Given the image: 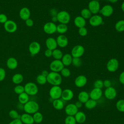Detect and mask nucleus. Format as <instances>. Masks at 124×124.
Returning a JSON list of instances; mask_svg holds the SVG:
<instances>
[{
    "instance_id": "1",
    "label": "nucleus",
    "mask_w": 124,
    "mask_h": 124,
    "mask_svg": "<svg viewBox=\"0 0 124 124\" xmlns=\"http://www.w3.org/2000/svg\"><path fill=\"white\" fill-rule=\"evenodd\" d=\"M47 82L53 86H59L62 82V76L58 72H50L46 77Z\"/></svg>"
},
{
    "instance_id": "2",
    "label": "nucleus",
    "mask_w": 124,
    "mask_h": 124,
    "mask_svg": "<svg viewBox=\"0 0 124 124\" xmlns=\"http://www.w3.org/2000/svg\"><path fill=\"white\" fill-rule=\"evenodd\" d=\"M39 106L37 102L35 101L30 100L24 105L23 109L26 113L28 114H34L37 112Z\"/></svg>"
},
{
    "instance_id": "3",
    "label": "nucleus",
    "mask_w": 124,
    "mask_h": 124,
    "mask_svg": "<svg viewBox=\"0 0 124 124\" xmlns=\"http://www.w3.org/2000/svg\"><path fill=\"white\" fill-rule=\"evenodd\" d=\"M24 87V92L29 95H34L38 93V88L37 86L33 82H30L26 83Z\"/></svg>"
},
{
    "instance_id": "4",
    "label": "nucleus",
    "mask_w": 124,
    "mask_h": 124,
    "mask_svg": "<svg viewBox=\"0 0 124 124\" xmlns=\"http://www.w3.org/2000/svg\"><path fill=\"white\" fill-rule=\"evenodd\" d=\"M56 17L57 21L62 24H67L70 20V15L66 11H61L58 12Z\"/></svg>"
},
{
    "instance_id": "5",
    "label": "nucleus",
    "mask_w": 124,
    "mask_h": 124,
    "mask_svg": "<svg viewBox=\"0 0 124 124\" xmlns=\"http://www.w3.org/2000/svg\"><path fill=\"white\" fill-rule=\"evenodd\" d=\"M62 89L60 86H53L49 90V94L50 98L53 100L61 97Z\"/></svg>"
},
{
    "instance_id": "6",
    "label": "nucleus",
    "mask_w": 124,
    "mask_h": 124,
    "mask_svg": "<svg viewBox=\"0 0 124 124\" xmlns=\"http://www.w3.org/2000/svg\"><path fill=\"white\" fill-rule=\"evenodd\" d=\"M64 65L60 60H54L51 62L49 65V68L51 71L55 72H59L64 67Z\"/></svg>"
},
{
    "instance_id": "7",
    "label": "nucleus",
    "mask_w": 124,
    "mask_h": 124,
    "mask_svg": "<svg viewBox=\"0 0 124 124\" xmlns=\"http://www.w3.org/2000/svg\"><path fill=\"white\" fill-rule=\"evenodd\" d=\"M84 51V47L82 45H78L72 48L71 55L73 58H80L83 55Z\"/></svg>"
},
{
    "instance_id": "8",
    "label": "nucleus",
    "mask_w": 124,
    "mask_h": 124,
    "mask_svg": "<svg viewBox=\"0 0 124 124\" xmlns=\"http://www.w3.org/2000/svg\"><path fill=\"white\" fill-rule=\"evenodd\" d=\"M88 9L92 14L96 15L100 12V5L98 1L92 0L90 1L88 4Z\"/></svg>"
},
{
    "instance_id": "9",
    "label": "nucleus",
    "mask_w": 124,
    "mask_h": 124,
    "mask_svg": "<svg viewBox=\"0 0 124 124\" xmlns=\"http://www.w3.org/2000/svg\"><path fill=\"white\" fill-rule=\"evenodd\" d=\"M118 60L115 58H111L108 60L107 63V69L110 72H115L119 67Z\"/></svg>"
},
{
    "instance_id": "10",
    "label": "nucleus",
    "mask_w": 124,
    "mask_h": 124,
    "mask_svg": "<svg viewBox=\"0 0 124 124\" xmlns=\"http://www.w3.org/2000/svg\"><path fill=\"white\" fill-rule=\"evenodd\" d=\"M43 30L46 33L52 34L57 31V26L54 22H48L44 25Z\"/></svg>"
},
{
    "instance_id": "11",
    "label": "nucleus",
    "mask_w": 124,
    "mask_h": 124,
    "mask_svg": "<svg viewBox=\"0 0 124 124\" xmlns=\"http://www.w3.org/2000/svg\"><path fill=\"white\" fill-rule=\"evenodd\" d=\"M4 28L5 30L8 32L13 33L16 31L17 26L16 23L14 21L12 20H8L4 24Z\"/></svg>"
},
{
    "instance_id": "12",
    "label": "nucleus",
    "mask_w": 124,
    "mask_h": 124,
    "mask_svg": "<svg viewBox=\"0 0 124 124\" xmlns=\"http://www.w3.org/2000/svg\"><path fill=\"white\" fill-rule=\"evenodd\" d=\"M89 23L93 27L99 26L103 23V18L99 15H94L89 18Z\"/></svg>"
},
{
    "instance_id": "13",
    "label": "nucleus",
    "mask_w": 124,
    "mask_h": 124,
    "mask_svg": "<svg viewBox=\"0 0 124 124\" xmlns=\"http://www.w3.org/2000/svg\"><path fill=\"white\" fill-rule=\"evenodd\" d=\"M41 49L40 44L36 41H33L30 43L29 46V50L32 56L35 55L39 53Z\"/></svg>"
},
{
    "instance_id": "14",
    "label": "nucleus",
    "mask_w": 124,
    "mask_h": 124,
    "mask_svg": "<svg viewBox=\"0 0 124 124\" xmlns=\"http://www.w3.org/2000/svg\"><path fill=\"white\" fill-rule=\"evenodd\" d=\"M78 109L75 104L70 103L66 106L64 110L67 116H75L78 112Z\"/></svg>"
},
{
    "instance_id": "15",
    "label": "nucleus",
    "mask_w": 124,
    "mask_h": 124,
    "mask_svg": "<svg viewBox=\"0 0 124 124\" xmlns=\"http://www.w3.org/2000/svg\"><path fill=\"white\" fill-rule=\"evenodd\" d=\"M104 95L106 98L109 100H112L115 98L117 95V91L116 89L110 86L108 88H106L104 92Z\"/></svg>"
},
{
    "instance_id": "16",
    "label": "nucleus",
    "mask_w": 124,
    "mask_h": 124,
    "mask_svg": "<svg viewBox=\"0 0 124 124\" xmlns=\"http://www.w3.org/2000/svg\"><path fill=\"white\" fill-rule=\"evenodd\" d=\"M101 15L105 17H108L113 13V8L109 4L105 5L100 10Z\"/></svg>"
},
{
    "instance_id": "17",
    "label": "nucleus",
    "mask_w": 124,
    "mask_h": 124,
    "mask_svg": "<svg viewBox=\"0 0 124 124\" xmlns=\"http://www.w3.org/2000/svg\"><path fill=\"white\" fill-rule=\"evenodd\" d=\"M102 94L103 92L102 89L94 88L90 93L89 97L91 99L96 101L102 97Z\"/></svg>"
},
{
    "instance_id": "18",
    "label": "nucleus",
    "mask_w": 124,
    "mask_h": 124,
    "mask_svg": "<svg viewBox=\"0 0 124 124\" xmlns=\"http://www.w3.org/2000/svg\"><path fill=\"white\" fill-rule=\"evenodd\" d=\"M87 82V78L84 75L78 76L75 79L74 83L76 86L78 88H81L84 86Z\"/></svg>"
},
{
    "instance_id": "19",
    "label": "nucleus",
    "mask_w": 124,
    "mask_h": 124,
    "mask_svg": "<svg viewBox=\"0 0 124 124\" xmlns=\"http://www.w3.org/2000/svg\"><path fill=\"white\" fill-rule=\"evenodd\" d=\"M56 40L58 46L60 47H65L68 44V38L64 34L59 35Z\"/></svg>"
},
{
    "instance_id": "20",
    "label": "nucleus",
    "mask_w": 124,
    "mask_h": 124,
    "mask_svg": "<svg viewBox=\"0 0 124 124\" xmlns=\"http://www.w3.org/2000/svg\"><path fill=\"white\" fill-rule=\"evenodd\" d=\"M31 11L30 9L26 7L22 8L19 13V16L20 18L23 20H26L27 19L30 18L31 16Z\"/></svg>"
},
{
    "instance_id": "21",
    "label": "nucleus",
    "mask_w": 124,
    "mask_h": 124,
    "mask_svg": "<svg viewBox=\"0 0 124 124\" xmlns=\"http://www.w3.org/2000/svg\"><path fill=\"white\" fill-rule=\"evenodd\" d=\"M74 97V93L70 89H65L62 91L61 97L64 101H69Z\"/></svg>"
},
{
    "instance_id": "22",
    "label": "nucleus",
    "mask_w": 124,
    "mask_h": 124,
    "mask_svg": "<svg viewBox=\"0 0 124 124\" xmlns=\"http://www.w3.org/2000/svg\"><path fill=\"white\" fill-rule=\"evenodd\" d=\"M46 46L47 49L53 50L58 46L56 40L53 37H48L46 40Z\"/></svg>"
},
{
    "instance_id": "23",
    "label": "nucleus",
    "mask_w": 124,
    "mask_h": 124,
    "mask_svg": "<svg viewBox=\"0 0 124 124\" xmlns=\"http://www.w3.org/2000/svg\"><path fill=\"white\" fill-rule=\"evenodd\" d=\"M20 119L22 123L24 124H33L34 123L32 116L27 113L22 114Z\"/></svg>"
},
{
    "instance_id": "24",
    "label": "nucleus",
    "mask_w": 124,
    "mask_h": 124,
    "mask_svg": "<svg viewBox=\"0 0 124 124\" xmlns=\"http://www.w3.org/2000/svg\"><path fill=\"white\" fill-rule=\"evenodd\" d=\"M6 65L9 69H15L17 67L18 62L15 58L10 57L6 61Z\"/></svg>"
},
{
    "instance_id": "25",
    "label": "nucleus",
    "mask_w": 124,
    "mask_h": 124,
    "mask_svg": "<svg viewBox=\"0 0 124 124\" xmlns=\"http://www.w3.org/2000/svg\"><path fill=\"white\" fill-rule=\"evenodd\" d=\"M74 23L77 27L80 28L85 27L86 25V20L85 19H84L81 16H77L75 18Z\"/></svg>"
},
{
    "instance_id": "26",
    "label": "nucleus",
    "mask_w": 124,
    "mask_h": 124,
    "mask_svg": "<svg viewBox=\"0 0 124 124\" xmlns=\"http://www.w3.org/2000/svg\"><path fill=\"white\" fill-rule=\"evenodd\" d=\"M73 57L70 54L66 53L63 55L62 58V62L64 66H69L72 64Z\"/></svg>"
},
{
    "instance_id": "27",
    "label": "nucleus",
    "mask_w": 124,
    "mask_h": 124,
    "mask_svg": "<svg viewBox=\"0 0 124 124\" xmlns=\"http://www.w3.org/2000/svg\"><path fill=\"white\" fill-rule=\"evenodd\" d=\"M76 121L77 123L79 124H82L85 122L86 120V116L85 114L81 111H78V112L74 116Z\"/></svg>"
},
{
    "instance_id": "28",
    "label": "nucleus",
    "mask_w": 124,
    "mask_h": 124,
    "mask_svg": "<svg viewBox=\"0 0 124 124\" xmlns=\"http://www.w3.org/2000/svg\"><path fill=\"white\" fill-rule=\"evenodd\" d=\"M78 100L82 102V103H85L89 99V94L86 91L80 92L78 95Z\"/></svg>"
},
{
    "instance_id": "29",
    "label": "nucleus",
    "mask_w": 124,
    "mask_h": 124,
    "mask_svg": "<svg viewBox=\"0 0 124 124\" xmlns=\"http://www.w3.org/2000/svg\"><path fill=\"white\" fill-rule=\"evenodd\" d=\"M52 105L54 108L57 110H61L64 107V103L61 99H57L53 100Z\"/></svg>"
},
{
    "instance_id": "30",
    "label": "nucleus",
    "mask_w": 124,
    "mask_h": 124,
    "mask_svg": "<svg viewBox=\"0 0 124 124\" xmlns=\"http://www.w3.org/2000/svg\"><path fill=\"white\" fill-rule=\"evenodd\" d=\"M24 79L23 76L20 73H16L13 75L12 80L13 82L15 84H19L21 83Z\"/></svg>"
},
{
    "instance_id": "31",
    "label": "nucleus",
    "mask_w": 124,
    "mask_h": 124,
    "mask_svg": "<svg viewBox=\"0 0 124 124\" xmlns=\"http://www.w3.org/2000/svg\"><path fill=\"white\" fill-rule=\"evenodd\" d=\"M18 99L20 104L24 105L29 101V96L27 93L24 92L18 95Z\"/></svg>"
},
{
    "instance_id": "32",
    "label": "nucleus",
    "mask_w": 124,
    "mask_h": 124,
    "mask_svg": "<svg viewBox=\"0 0 124 124\" xmlns=\"http://www.w3.org/2000/svg\"><path fill=\"white\" fill-rule=\"evenodd\" d=\"M84 104L85 108L88 109H93L96 106L97 104L96 100L92 99H89L88 100L87 102H86Z\"/></svg>"
},
{
    "instance_id": "33",
    "label": "nucleus",
    "mask_w": 124,
    "mask_h": 124,
    "mask_svg": "<svg viewBox=\"0 0 124 124\" xmlns=\"http://www.w3.org/2000/svg\"><path fill=\"white\" fill-rule=\"evenodd\" d=\"M68 30V26L66 24L60 23L57 26V31L61 34L65 33Z\"/></svg>"
},
{
    "instance_id": "34",
    "label": "nucleus",
    "mask_w": 124,
    "mask_h": 124,
    "mask_svg": "<svg viewBox=\"0 0 124 124\" xmlns=\"http://www.w3.org/2000/svg\"><path fill=\"white\" fill-rule=\"evenodd\" d=\"M55 60H61L63 56V53L62 51L59 49H55L52 50V56Z\"/></svg>"
},
{
    "instance_id": "35",
    "label": "nucleus",
    "mask_w": 124,
    "mask_h": 124,
    "mask_svg": "<svg viewBox=\"0 0 124 124\" xmlns=\"http://www.w3.org/2000/svg\"><path fill=\"white\" fill-rule=\"evenodd\" d=\"M32 117H33L34 122L37 124L41 123L43 119V116L41 112H39L38 111L34 113Z\"/></svg>"
},
{
    "instance_id": "36",
    "label": "nucleus",
    "mask_w": 124,
    "mask_h": 124,
    "mask_svg": "<svg viewBox=\"0 0 124 124\" xmlns=\"http://www.w3.org/2000/svg\"><path fill=\"white\" fill-rule=\"evenodd\" d=\"M115 28L118 32H122L124 31V20H120L118 21L115 25Z\"/></svg>"
},
{
    "instance_id": "37",
    "label": "nucleus",
    "mask_w": 124,
    "mask_h": 124,
    "mask_svg": "<svg viewBox=\"0 0 124 124\" xmlns=\"http://www.w3.org/2000/svg\"><path fill=\"white\" fill-rule=\"evenodd\" d=\"M81 16L84 19H89L92 16V13L88 8H84L80 12Z\"/></svg>"
},
{
    "instance_id": "38",
    "label": "nucleus",
    "mask_w": 124,
    "mask_h": 124,
    "mask_svg": "<svg viewBox=\"0 0 124 124\" xmlns=\"http://www.w3.org/2000/svg\"><path fill=\"white\" fill-rule=\"evenodd\" d=\"M117 109L122 112H124V99L119 100L116 104Z\"/></svg>"
},
{
    "instance_id": "39",
    "label": "nucleus",
    "mask_w": 124,
    "mask_h": 124,
    "mask_svg": "<svg viewBox=\"0 0 124 124\" xmlns=\"http://www.w3.org/2000/svg\"><path fill=\"white\" fill-rule=\"evenodd\" d=\"M36 81L40 85H44L47 82L46 77L43 76L41 74L38 75L36 77Z\"/></svg>"
},
{
    "instance_id": "40",
    "label": "nucleus",
    "mask_w": 124,
    "mask_h": 124,
    "mask_svg": "<svg viewBox=\"0 0 124 124\" xmlns=\"http://www.w3.org/2000/svg\"><path fill=\"white\" fill-rule=\"evenodd\" d=\"M9 115L11 118L12 119H20L21 115H20L17 111L15 109L11 110L9 112Z\"/></svg>"
},
{
    "instance_id": "41",
    "label": "nucleus",
    "mask_w": 124,
    "mask_h": 124,
    "mask_svg": "<svg viewBox=\"0 0 124 124\" xmlns=\"http://www.w3.org/2000/svg\"><path fill=\"white\" fill-rule=\"evenodd\" d=\"M76 123L74 116H67L64 120L65 124H76Z\"/></svg>"
},
{
    "instance_id": "42",
    "label": "nucleus",
    "mask_w": 124,
    "mask_h": 124,
    "mask_svg": "<svg viewBox=\"0 0 124 124\" xmlns=\"http://www.w3.org/2000/svg\"><path fill=\"white\" fill-rule=\"evenodd\" d=\"M61 75L63 77L67 78L70 76L71 72L68 68L63 67L62 69V70L61 71Z\"/></svg>"
},
{
    "instance_id": "43",
    "label": "nucleus",
    "mask_w": 124,
    "mask_h": 124,
    "mask_svg": "<svg viewBox=\"0 0 124 124\" xmlns=\"http://www.w3.org/2000/svg\"><path fill=\"white\" fill-rule=\"evenodd\" d=\"M14 92L15 93L19 95L24 92V87L20 85H16L14 88Z\"/></svg>"
},
{
    "instance_id": "44",
    "label": "nucleus",
    "mask_w": 124,
    "mask_h": 124,
    "mask_svg": "<svg viewBox=\"0 0 124 124\" xmlns=\"http://www.w3.org/2000/svg\"><path fill=\"white\" fill-rule=\"evenodd\" d=\"M94 88H98V89H102L103 87V81L101 79H97L95 80L93 83Z\"/></svg>"
},
{
    "instance_id": "45",
    "label": "nucleus",
    "mask_w": 124,
    "mask_h": 124,
    "mask_svg": "<svg viewBox=\"0 0 124 124\" xmlns=\"http://www.w3.org/2000/svg\"><path fill=\"white\" fill-rule=\"evenodd\" d=\"M72 64L75 67H79L81 64V61L80 58H73Z\"/></svg>"
},
{
    "instance_id": "46",
    "label": "nucleus",
    "mask_w": 124,
    "mask_h": 124,
    "mask_svg": "<svg viewBox=\"0 0 124 124\" xmlns=\"http://www.w3.org/2000/svg\"><path fill=\"white\" fill-rule=\"evenodd\" d=\"M87 32H88L87 30L85 27L80 28L78 29V33L81 36H86L87 34Z\"/></svg>"
},
{
    "instance_id": "47",
    "label": "nucleus",
    "mask_w": 124,
    "mask_h": 124,
    "mask_svg": "<svg viewBox=\"0 0 124 124\" xmlns=\"http://www.w3.org/2000/svg\"><path fill=\"white\" fill-rule=\"evenodd\" d=\"M6 76L5 70L1 67H0V81L3 80Z\"/></svg>"
},
{
    "instance_id": "48",
    "label": "nucleus",
    "mask_w": 124,
    "mask_h": 124,
    "mask_svg": "<svg viewBox=\"0 0 124 124\" xmlns=\"http://www.w3.org/2000/svg\"><path fill=\"white\" fill-rule=\"evenodd\" d=\"M8 20L7 16L4 14H0V23L4 24Z\"/></svg>"
},
{
    "instance_id": "49",
    "label": "nucleus",
    "mask_w": 124,
    "mask_h": 124,
    "mask_svg": "<svg viewBox=\"0 0 124 124\" xmlns=\"http://www.w3.org/2000/svg\"><path fill=\"white\" fill-rule=\"evenodd\" d=\"M25 22L26 25L28 27H31L33 26V24H34L33 20L32 19L30 18L27 19L26 20H25Z\"/></svg>"
},
{
    "instance_id": "50",
    "label": "nucleus",
    "mask_w": 124,
    "mask_h": 124,
    "mask_svg": "<svg viewBox=\"0 0 124 124\" xmlns=\"http://www.w3.org/2000/svg\"><path fill=\"white\" fill-rule=\"evenodd\" d=\"M45 56L46 57H50L52 56V50L49 49H46L45 51V53H44Z\"/></svg>"
},
{
    "instance_id": "51",
    "label": "nucleus",
    "mask_w": 124,
    "mask_h": 124,
    "mask_svg": "<svg viewBox=\"0 0 124 124\" xmlns=\"http://www.w3.org/2000/svg\"><path fill=\"white\" fill-rule=\"evenodd\" d=\"M103 85L104 87H105L106 88H108L111 86V81L108 79H106L104 81H103Z\"/></svg>"
},
{
    "instance_id": "52",
    "label": "nucleus",
    "mask_w": 124,
    "mask_h": 124,
    "mask_svg": "<svg viewBox=\"0 0 124 124\" xmlns=\"http://www.w3.org/2000/svg\"><path fill=\"white\" fill-rule=\"evenodd\" d=\"M119 80L120 82L124 85V71L122 72L119 75Z\"/></svg>"
},
{
    "instance_id": "53",
    "label": "nucleus",
    "mask_w": 124,
    "mask_h": 124,
    "mask_svg": "<svg viewBox=\"0 0 124 124\" xmlns=\"http://www.w3.org/2000/svg\"><path fill=\"white\" fill-rule=\"evenodd\" d=\"M9 124H23V123L20 119H17L12 120Z\"/></svg>"
},
{
    "instance_id": "54",
    "label": "nucleus",
    "mask_w": 124,
    "mask_h": 124,
    "mask_svg": "<svg viewBox=\"0 0 124 124\" xmlns=\"http://www.w3.org/2000/svg\"><path fill=\"white\" fill-rule=\"evenodd\" d=\"M82 102H81L80 101H77L76 103H75V105H76V106L78 108H80L82 106Z\"/></svg>"
},
{
    "instance_id": "55",
    "label": "nucleus",
    "mask_w": 124,
    "mask_h": 124,
    "mask_svg": "<svg viewBox=\"0 0 124 124\" xmlns=\"http://www.w3.org/2000/svg\"><path fill=\"white\" fill-rule=\"evenodd\" d=\"M50 13L51 14V15L52 16H56L57 14V12L56 11L55 9H51V11H50Z\"/></svg>"
},
{
    "instance_id": "56",
    "label": "nucleus",
    "mask_w": 124,
    "mask_h": 124,
    "mask_svg": "<svg viewBox=\"0 0 124 124\" xmlns=\"http://www.w3.org/2000/svg\"><path fill=\"white\" fill-rule=\"evenodd\" d=\"M48 73H49L47 71H46V70H43V71H42V73H41V74L43 76H44L46 77L47 76Z\"/></svg>"
},
{
    "instance_id": "57",
    "label": "nucleus",
    "mask_w": 124,
    "mask_h": 124,
    "mask_svg": "<svg viewBox=\"0 0 124 124\" xmlns=\"http://www.w3.org/2000/svg\"><path fill=\"white\" fill-rule=\"evenodd\" d=\"M51 20H52V22H55L56 21H57V17L56 16H52V18H51Z\"/></svg>"
},
{
    "instance_id": "58",
    "label": "nucleus",
    "mask_w": 124,
    "mask_h": 124,
    "mask_svg": "<svg viewBox=\"0 0 124 124\" xmlns=\"http://www.w3.org/2000/svg\"><path fill=\"white\" fill-rule=\"evenodd\" d=\"M121 9L124 13V1H123L121 4Z\"/></svg>"
},
{
    "instance_id": "59",
    "label": "nucleus",
    "mask_w": 124,
    "mask_h": 124,
    "mask_svg": "<svg viewBox=\"0 0 124 124\" xmlns=\"http://www.w3.org/2000/svg\"><path fill=\"white\" fill-rule=\"evenodd\" d=\"M108 1H109V2H111V3H116L118 1V0H107Z\"/></svg>"
},
{
    "instance_id": "60",
    "label": "nucleus",
    "mask_w": 124,
    "mask_h": 124,
    "mask_svg": "<svg viewBox=\"0 0 124 124\" xmlns=\"http://www.w3.org/2000/svg\"><path fill=\"white\" fill-rule=\"evenodd\" d=\"M123 89H124V86H123Z\"/></svg>"
},
{
    "instance_id": "61",
    "label": "nucleus",
    "mask_w": 124,
    "mask_h": 124,
    "mask_svg": "<svg viewBox=\"0 0 124 124\" xmlns=\"http://www.w3.org/2000/svg\"><path fill=\"white\" fill-rule=\"evenodd\" d=\"M90 0V1H91V0Z\"/></svg>"
},
{
    "instance_id": "62",
    "label": "nucleus",
    "mask_w": 124,
    "mask_h": 124,
    "mask_svg": "<svg viewBox=\"0 0 124 124\" xmlns=\"http://www.w3.org/2000/svg\"></svg>"
}]
</instances>
